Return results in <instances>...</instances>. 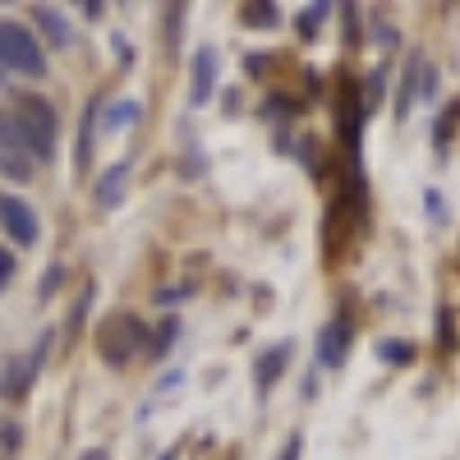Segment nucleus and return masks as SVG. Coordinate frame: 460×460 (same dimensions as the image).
I'll use <instances>...</instances> for the list:
<instances>
[{
    "instance_id": "obj_4",
    "label": "nucleus",
    "mask_w": 460,
    "mask_h": 460,
    "mask_svg": "<svg viewBox=\"0 0 460 460\" xmlns=\"http://www.w3.org/2000/svg\"><path fill=\"white\" fill-rule=\"evenodd\" d=\"M0 221H5V235L14 244H23V249L37 244V217L23 199H0Z\"/></svg>"
},
{
    "instance_id": "obj_23",
    "label": "nucleus",
    "mask_w": 460,
    "mask_h": 460,
    "mask_svg": "<svg viewBox=\"0 0 460 460\" xmlns=\"http://www.w3.org/2000/svg\"><path fill=\"white\" fill-rule=\"evenodd\" d=\"M10 277H14V258H10L5 249H0V290L10 286Z\"/></svg>"
},
{
    "instance_id": "obj_20",
    "label": "nucleus",
    "mask_w": 460,
    "mask_h": 460,
    "mask_svg": "<svg viewBox=\"0 0 460 460\" xmlns=\"http://www.w3.org/2000/svg\"><path fill=\"white\" fill-rule=\"evenodd\" d=\"M323 14H327V5H309V10L299 14V32H304V37H314L318 23H323Z\"/></svg>"
},
{
    "instance_id": "obj_7",
    "label": "nucleus",
    "mask_w": 460,
    "mask_h": 460,
    "mask_svg": "<svg viewBox=\"0 0 460 460\" xmlns=\"http://www.w3.org/2000/svg\"><path fill=\"white\" fill-rule=\"evenodd\" d=\"M290 350H295V345L281 341V345H272V350H262V355H258V364H253L258 392H272L277 382H281V373H286V364H290Z\"/></svg>"
},
{
    "instance_id": "obj_28",
    "label": "nucleus",
    "mask_w": 460,
    "mask_h": 460,
    "mask_svg": "<svg viewBox=\"0 0 460 460\" xmlns=\"http://www.w3.org/2000/svg\"><path fill=\"white\" fill-rule=\"evenodd\" d=\"M157 460H175V451H166V456H157Z\"/></svg>"
},
{
    "instance_id": "obj_9",
    "label": "nucleus",
    "mask_w": 460,
    "mask_h": 460,
    "mask_svg": "<svg viewBox=\"0 0 460 460\" xmlns=\"http://www.w3.org/2000/svg\"><path fill=\"white\" fill-rule=\"evenodd\" d=\"M125 184H129V162H115L102 180H97V189H93V199H97V208H115L125 199Z\"/></svg>"
},
{
    "instance_id": "obj_5",
    "label": "nucleus",
    "mask_w": 460,
    "mask_h": 460,
    "mask_svg": "<svg viewBox=\"0 0 460 460\" xmlns=\"http://www.w3.org/2000/svg\"><path fill=\"white\" fill-rule=\"evenodd\" d=\"M47 341H51V336L37 341L32 359H23V364H10V368H5V377H0V396H10V401H23V396H28V387H32V373H37V364H42Z\"/></svg>"
},
{
    "instance_id": "obj_24",
    "label": "nucleus",
    "mask_w": 460,
    "mask_h": 460,
    "mask_svg": "<svg viewBox=\"0 0 460 460\" xmlns=\"http://www.w3.org/2000/svg\"><path fill=\"white\" fill-rule=\"evenodd\" d=\"M299 456H304V438L295 433V438L286 442V451H281V460H299Z\"/></svg>"
},
{
    "instance_id": "obj_3",
    "label": "nucleus",
    "mask_w": 460,
    "mask_h": 460,
    "mask_svg": "<svg viewBox=\"0 0 460 460\" xmlns=\"http://www.w3.org/2000/svg\"><path fill=\"white\" fill-rule=\"evenodd\" d=\"M0 65L37 79V74L47 69V56H42V47L32 42V32L23 23H0Z\"/></svg>"
},
{
    "instance_id": "obj_17",
    "label": "nucleus",
    "mask_w": 460,
    "mask_h": 460,
    "mask_svg": "<svg viewBox=\"0 0 460 460\" xmlns=\"http://www.w3.org/2000/svg\"><path fill=\"white\" fill-rule=\"evenodd\" d=\"M175 336H180V318H166L162 327H157V336H147V345H152V359H166L171 355V345H175Z\"/></svg>"
},
{
    "instance_id": "obj_15",
    "label": "nucleus",
    "mask_w": 460,
    "mask_h": 460,
    "mask_svg": "<svg viewBox=\"0 0 460 460\" xmlns=\"http://www.w3.org/2000/svg\"><path fill=\"white\" fill-rule=\"evenodd\" d=\"M138 102H115V106H106V115H102V125L106 129H129V125H138Z\"/></svg>"
},
{
    "instance_id": "obj_27",
    "label": "nucleus",
    "mask_w": 460,
    "mask_h": 460,
    "mask_svg": "<svg viewBox=\"0 0 460 460\" xmlns=\"http://www.w3.org/2000/svg\"><path fill=\"white\" fill-rule=\"evenodd\" d=\"M84 460H106V451H102V447H93V451H84Z\"/></svg>"
},
{
    "instance_id": "obj_13",
    "label": "nucleus",
    "mask_w": 460,
    "mask_h": 460,
    "mask_svg": "<svg viewBox=\"0 0 460 460\" xmlns=\"http://www.w3.org/2000/svg\"><path fill=\"white\" fill-rule=\"evenodd\" d=\"M0 171H5L10 180H19V184H28L32 180V157L23 147H0Z\"/></svg>"
},
{
    "instance_id": "obj_26",
    "label": "nucleus",
    "mask_w": 460,
    "mask_h": 460,
    "mask_svg": "<svg viewBox=\"0 0 460 460\" xmlns=\"http://www.w3.org/2000/svg\"><path fill=\"white\" fill-rule=\"evenodd\" d=\"M429 212H433V221H442V194H429Z\"/></svg>"
},
{
    "instance_id": "obj_11",
    "label": "nucleus",
    "mask_w": 460,
    "mask_h": 460,
    "mask_svg": "<svg viewBox=\"0 0 460 460\" xmlns=\"http://www.w3.org/2000/svg\"><path fill=\"white\" fill-rule=\"evenodd\" d=\"M424 56H410V65H405V79H401V97H396V120H405L410 115V106H414V97H419V84H424Z\"/></svg>"
},
{
    "instance_id": "obj_10",
    "label": "nucleus",
    "mask_w": 460,
    "mask_h": 460,
    "mask_svg": "<svg viewBox=\"0 0 460 460\" xmlns=\"http://www.w3.org/2000/svg\"><path fill=\"white\" fill-rule=\"evenodd\" d=\"M359 125H364V102H359L355 84H345V93H341V134H345L350 147H359Z\"/></svg>"
},
{
    "instance_id": "obj_25",
    "label": "nucleus",
    "mask_w": 460,
    "mask_h": 460,
    "mask_svg": "<svg viewBox=\"0 0 460 460\" xmlns=\"http://www.w3.org/2000/svg\"><path fill=\"white\" fill-rule=\"evenodd\" d=\"M262 69H267V56L253 51V56H249V74H262Z\"/></svg>"
},
{
    "instance_id": "obj_6",
    "label": "nucleus",
    "mask_w": 460,
    "mask_h": 460,
    "mask_svg": "<svg viewBox=\"0 0 460 460\" xmlns=\"http://www.w3.org/2000/svg\"><path fill=\"white\" fill-rule=\"evenodd\" d=\"M345 355H350V323L336 318V323H327V327L318 332V359H323L327 368H341Z\"/></svg>"
},
{
    "instance_id": "obj_22",
    "label": "nucleus",
    "mask_w": 460,
    "mask_h": 460,
    "mask_svg": "<svg viewBox=\"0 0 460 460\" xmlns=\"http://www.w3.org/2000/svg\"><path fill=\"white\" fill-rule=\"evenodd\" d=\"M60 277H65L60 267H51V272H47V281H42V290H37V295H42V299H51V295H56V286H60Z\"/></svg>"
},
{
    "instance_id": "obj_21",
    "label": "nucleus",
    "mask_w": 460,
    "mask_h": 460,
    "mask_svg": "<svg viewBox=\"0 0 460 460\" xmlns=\"http://www.w3.org/2000/svg\"><path fill=\"white\" fill-rule=\"evenodd\" d=\"M438 345L442 350H451L456 336H451V309H438Z\"/></svg>"
},
{
    "instance_id": "obj_8",
    "label": "nucleus",
    "mask_w": 460,
    "mask_h": 460,
    "mask_svg": "<svg viewBox=\"0 0 460 460\" xmlns=\"http://www.w3.org/2000/svg\"><path fill=\"white\" fill-rule=\"evenodd\" d=\"M212 88H217V51H194V93H189V102L194 106H208L212 102Z\"/></svg>"
},
{
    "instance_id": "obj_18",
    "label": "nucleus",
    "mask_w": 460,
    "mask_h": 460,
    "mask_svg": "<svg viewBox=\"0 0 460 460\" xmlns=\"http://www.w3.org/2000/svg\"><path fill=\"white\" fill-rule=\"evenodd\" d=\"M244 23L249 28H272V23H281V10L277 5H244Z\"/></svg>"
},
{
    "instance_id": "obj_16",
    "label": "nucleus",
    "mask_w": 460,
    "mask_h": 460,
    "mask_svg": "<svg viewBox=\"0 0 460 460\" xmlns=\"http://www.w3.org/2000/svg\"><path fill=\"white\" fill-rule=\"evenodd\" d=\"M414 345L410 341H396V336H387V341H377V359L382 364H414Z\"/></svg>"
},
{
    "instance_id": "obj_19",
    "label": "nucleus",
    "mask_w": 460,
    "mask_h": 460,
    "mask_svg": "<svg viewBox=\"0 0 460 460\" xmlns=\"http://www.w3.org/2000/svg\"><path fill=\"white\" fill-rule=\"evenodd\" d=\"M456 120H460V102H451V106L442 111V120H438V134H433V138H438V147H447V138L456 134Z\"/></svg>"
},
{
    "instance_id": "obj_2",
    "label": "nucleus",
    "mask_w": 460,
    "mask_h": 460,
    "mask_svg": "<svg viewBox=\"0 0 460 460\" xmlns=\"http://www.w3.org/2000/svg\"><path fill=\"white\" fill-rule=\"evenodd\" d=\"M97 350H102V359L106 364H129L138 350H147V327H143V318H134V314H111L102 327H97Z\"/></svg>"
},
{
    "instance_id": "obj_14",
    "label": "nucleus",
    "mask_w": 460,
    "mask_h": 460,
    "mask_svg": "<svg viewBox=\"0 0 460 460\" xmlns=\"http://www.w3.org/2000/svg\"><path fill=\"white\" fill-rule=\"evenodd\" d=\"M32 19H37V23H42V32L51 37V42H56V47H65V42H69V23H65V14H60V10H51V5H42V10H37Z\"/></svg>"
},
{
    "instance_id": "obj_1",
    "label": "nucleus",
    "mask_w": 460,
    "mask_h": 460,
    "mask_svg": "<svg viewBox=\"0 0 460 460\" xmlns=\"http://www.w3.org/2000/svg\"><path fill=\"white\" fill-rule=\"evenodd\" d=\"M14 125H19V138H23V147H28V157H51L56 152V111H51V102H42V97H32V93H23L19 102H14Z\"/></svg>"
},
{
    "instance_id": "obj_12",
    "label": "nucleus",
    "mask_w": 460,
    "mask_h": 460,
    "mask_svg": "<svg viewBox=\"0 0 460 460\" xmlns=\"http://www.w3.org/2000/svg\"><path fill=\"white\" fill-rule=\"evenodd\" d=\"M93 129H97V102L88 106L84 125H79V143H74V171H79V175L93 171Z\"/></svg>"
}]
</instances>
